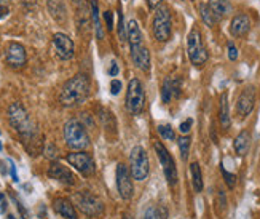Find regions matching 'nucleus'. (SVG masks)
Listing matches in <instances>:
<instances>
[{
	"label": "nucleus",
	"mask_w": 260,
	"mask_h": 219,
	"mask_svg": "<svg viewBox=\"0 0 260 219\" xmlns=\"http://www.w3.org/2000/svg\"><path fill=\"white\" fill-rule=\"evenodd\" d=\"M90 95V79L86 74H77L61 88L59 102L66 107L80 106Z\"/></svg>",
	"instance_id": "nucleus-1"
},
{
	"label": "nucleus",
	"mask_w": 260,
	"mask_h": 219,
	"mask_svg": "<svg viewBox=\"0 0 260 219\" xmlns=\"http://www.w3.org/2000/svg\"><path fill=\"white\" fill-rule=\"evenodd\" d=\"M64 139L67 146L74 151H83L90 146L88 133L77 119H71L64 125Z\"/></svg>",
	"instance_id": "nucleus-2"
},
{
	"label": "nucleus",
	"mask_w": 260,
	"mask_h": 219,
	"mask_svg": "<svg viewBox=\"0 0 260 219\" xmlns=\"http://www.w3.org/2000/svg\"><path fill=\"white\" fill-rule=\"evenodd\" d=\"M187 51H188V58L192 61V64L196 67L204 66L207 60H209V53L204 47L203 37H201V32L198 27H193L192 31L188 32L187 37Z\"/></svg>",
	"instance_id": "nucleus-3"
},
{
	"label": "nucleus",
	"mask_w": 260,
	"mask_h": 219,
	"mask_svg": "<svg viewBox=\"0 0 260 219\" xmlns=\"http://www.w3.org/2000/svg\"><path fill=\"white\" fill-rule=\"evenodd\" d=\"M152 31H153V37L157 39L158 42H167V40L171 39V34H172L171 11L166 5H160V7L155 10Z\"/></svg>",
	"instance_id": "nucleus-4"
},
{
	"label": "nucleus",
	"mask_w": 260,
	"mask_h": 219,
	"mask_svg": "<svg viewBox=\"0 0 260 219\" xmlns=\"http://www.w3.org/2000/svg\"><path fill=\"white\" fill-rule=\"evenodd\" d=\"M146 107V91L139 79H131L126 90V109L132 115H139Z\"/></svg>",
	"instance_id": "nucleus-5"
},
{
	"label": "nucleus",
	"mask_w": 260,
	"mask_h": 219,
	"mask_svg": "<svg viewBox=\"0 0 260 219\" xmlns=\"http://www.w3.org/2000/svg\"><path fill=\"white\" fill-rule=\"evenodd\" d=\"M130 171L131 176L136 181H144L149 176L150 171V163H149V155L146 152V149L141 146L132 147V151L130 154Z\"/></svg>",
	"instance_id": "nucleus-6"
},
{
	"label": "nucleus",
	"mask_w": 260,
	"mask_h": 219,
	"mask_svg": "<svg viewBox=\"0 0 260 219\" xmlns=\"http://www.w3.org/2000/svg\"><path fill=\"white\" fill-rule=\"evenodd\" d=\"M153 147H155V152H157V157L160 160L161 166H163L165 178L167 179V182H169V186H176V182H177V170H176V163H174L172 155L169 154V151H167V149L161 142H155Z\"/></svg>",
	"instance_id": "nucleus-7"
},
{
	"label": "nucleus",
	"mask_w": 260,
	"mask_h": 219,
	"mask_svg": "<svg viewBox=\"0 0 260 219\" xmlns=\"http://www.w3.org/2000/svg\"><path fill=\"white\" fill-rule=\"evenodd\" d=\"M75 199H77V205L78 208L82 210V213H85L86 216L90 218H96V216H101L102 211H104V205L102 201L94 197L93 194L90 192H80L75 195Z\"/></svg>",
	"instance_id": "nucleus-8"
},
{
	"label": "nucleus",
	"mask_w": 260,
	"mask_h": 219,
	"mask_svg": "<svg viewBox=\"0 0 260 219\" xmlns=\"http://www.w3.org/2000/svg\"><path fill=\"white\" fill-rule=\"evenodd\" d=\"M66 160L69 162V165H72L74 168L82 173L83 176H91L96 171V163H94L93 157L83 151L69 154Z\"/></svg>",
	"instance_id": "nucleus-9"
},
{
	"label": "nucleus",
	"mask_w": 260,
	"mask_h": 219,
	"mask_svg": "<svg viewBox=\"0 0 260 219\" xmlns=\"http://www.w3.org/2000/svg\"><path fill=\"white\" fill-rule=\"evenodd\" d=\"M5 61L11 69H22L27 62L26 48L18 42H10L5 48Z\"/></svg>",
	"instance_id": "nucleus-10"
},
{
	"label": "nucleus",
	"mask_w": 260,
	"mask_h": 219,
	"mask_svg": "<svg viewBox=\"0 0 260 219\" xmlns=\"http://www.w3.org/2000/svg\"><path fill=\"white\" fill-rule=\"evenodd\" d=\"M53 48L56 51L57 58L62 61L72 60L75 55V45L72 42V39L62 32H56L53 36Z\"/></svg>",
	"instance_id": "nucleus-11"
},
{
	"label": "nucleus",
	"mask_w": 260,
	"mask_h": 219,
	"mask_svg": "<svg viewBox=\"0 0 260 219\" xmlns=\"http://www.w3.org/2000/svg\"><path fill=\"white\" fill-rule=\"evenodd\" d=\"M117 187H118L120 197L123 200H130L132 197L134 187H132V181H131V171L125 163L117 165Z\"/></svg>",
	"instance_id": "nucleus-12"
},
{
	"label": "nucleus",
	"mask_w": 260,
	"mask_h": 219,
	"mask_svg": "<svg viewBox=\"0 0 260 219\" xmlns=\"http://www.w3.org/2000/svg\"><path fill=\"white\" fill-rule=\"evenodd\" d=\"M254 104H256V88L254 86H246L241 91L238 101H236V112L241 117H247L252 112Z\"/></svg>",
	"instance_id": "nucleus-13"
},
{
	"label": "nucleus",
	"mask_w": 260,
	"mask_h": 219,
	"mask_svg": "<svg viewBox=\"0 0 260 219\" xmlns=\"http://www.w3.org/2000/svg\"><path fill=\"white\" fill-rule=\"evenodd\" d=\"M48 176L57 182L66 184V186H72V184H75V176L72 175V171L69 170L67 166L61 165L59 162H53L50 165Z\"/></svg>",
	"instance_id": "nucleus-14"
},
{
	"label": "nucleus",
	"mask_w": 260,
	"mask_h": 219,
	"mask_svg": "<svg viewBox=\"0 0 260 219\" xmlns=\"http://www.w3.org/2000/svg\"><path fill=\"white\" fill-rule=\"evenodd\" d=\"M181 95V79H166L161 85V101L169 104L172 98Z\"/></svg>",
	"instance_id": "nucleus-15"
},
{
	"label": "nucleus",
	"mask_w": 260,
	"mask_h": 219,
	"mask_svg": "<svg viewBox=\"0 0 260 219\" xmlns=\"http://www.w3.org/2000/svg\"><path fill=\"white\" fill-rule=\"evenodd\" d=\"M131 56L134 61L136 67H139L142 72H149L150 69V51L146 45H139V47L131 48Z\"/></svg>",
	"instance_id": "nucleus-16"
},
{
	"label": "nucleus",
	"mask_w": 260,
	"mask_h": 219,
	"mask_svg": "<svg viewBox=\"0 0 260 219\" xmlns=\"http://www.w3.org/2000/svg\"><path fill=\"white\" fill-rule=\"evenodd\" d=\"M251 29V20L249 16L244 13L235 15L232 20V24H230V32L235 37H244Z\"/></svg>",
	"instance_id": "nucleus-17"
},
{
	"label": "nucleus",
	"mask_w": 260,
	"mask_h": 219,
	"mask_svg": "<svg viewBox=\"0 0 260 219\" xmlns=\"http://www.w3.org/2000/svg\"><path fill=\"white\" fill-rule=\"evenodd\" d=\"M53 210L57 213V215H61L62 218H66V219H78L77 210H75V206L72 205V201L64 199V197L55 199Z\"/></svg>",
	"instance_id": "nucleus-18"
},
{
	"label": "nucleus",
	"mask_w": 260,
	"mask_h": 219,
	"mask_svg": "<svg viewBox=\"0 0 260 219\" xmlns=\"http://www.w3.org/2000/svg\"><path fill=\"white\" fill-rule=\"evenodd\" d=\"M126 39H128V42H130V48L139 47V45L144 43L139 22H137L136 20H131L128 22V26H126Z\"/></svg>",
	"instance_id": "nucleus-19"
},
{
	"label": "nucleus",
	"mask_w": 260,
	"mask_h": 219,
	"mask_svg": "<svg viewBox=\"0 0 260 219\" xmlns=\"http://www.w3.org/2000/svg\"><path fill=\"white\" fill-rule=\"evenodd\" d=\"M219 120L223 130H228L232 125V119H230V109H228V95L222 93L221 100H219Z\"/></svg>",
	"instance_id": "nucleus-20"
},
{
	"label": "nucleus",
	"mask_w": 260,
	"mask_h": 219,
	"mask_svg": "<svg viewBox=\"0 0 260 219\" xmlns=\"http://www.w3.org/2000/svg\"><path fill=\"white\" fill-rule=\"evenodd\" d=\"M235 152L238 155H246L251 147V133L247 130H242L241 133L235 138Z\"/></svg>",
	"instance_id": "nucleus-21"
},
{
	"label": "nucleus",
	"mask_w": 260,
	"mask_h": 219,
	"mask_svg": "<svg viewBox=\"0 0 260 219\" xmlns=\"http://www.w3.org/2000/svg\"><path fill=\"white\" fill-rule=\"evenodd\" d=\"M207 5H209V8L214 11V15H216L219 20H222L232 13V3H230L228 0H209Z\"/></svg>",
	"instance_id": "nucleus-22"
},
{
	"label": "nucleus",
	"mask_w": 260,
	"mask_h": 219,
	"mask_svg": "<svg viewBox=\"0 0 260 219\" xmlns=\"http://www.w3.org/2000/svg\"><path fill=\"white\" fill-rule=\"evenodd\" d=\"M48 10L51 16L57 21V22H64L67 18V13H66V7L64 3L61 2V0H48Z\"/></svg>",
	"instance_id": "nucleus-23"
},
{
	"label": "nucleus",
	"mask_w": 260,
	"mask_h": 219,
	"mask_svg": "<svg viewBox=\"0 0 260 219\" xmlns=\"http://www.w3.org/2000/svg\"><path fill=\"white\" fill-rule=\"evenodd\" d=\"M198 10H200V16H201V20H203V22L207 26V27H214L217 24L219 20L216 15H214V11L209 8V5H206V3H201L200 7H198Z\"/></svg>",
	"instance_id": "nucleus-24"
},
{
	"label": "nucleus",
	"mask_w": 260,
	"mask_h": 219,
	"mask_svg": "<svg viewBox=\"0 0 260 219\" xmlns=\"http://www.w3.org/2000/svg\"><path fill=\"white\" fill-rule=\"evenodd\" d=\"M90 7H91V21H93V24H94L96 36H97V39H104V31L101 26V20H99V7H97L96 0H91Z\"/></svg>",
	"instance_id": "nucleus-25"
},
{
	"label": "nucleus",
	"mask_w": 260,
	"mask_h": 219,
	"mask_svg": "<svg viewBox=\"0 0 260 219\" xmlns=\"http://www.w3.org/2000/svg\"><path fill=\"white\" fill-rule=\"evenodd\" d=\"M190 173H192V182H193L195 192H201L203 191V175H201L200 165L198 163L190 165Z\"/></svg>",
	"instance_id": "nucleus-26"
},
{
	"label": "nucleus",
	"mask_w": 260,
	"mask_h": 219,
	"mask_svg": "<svg viewBox=\"0 0 260 219\" xmlns=\"http://www.w3.org/2000/svg\"><path fill=\"white\" fill-rule=\"evenodd\" d=\"M179 151H181V157L182 160H187L188 159V154H190V144H192V139H190L188 135H184L179 138Z\"/></svg>",
	"instance_id": "nucleus-27"
},
{
	"label": "nucleus",
	"mask_w": 260,
	"mask_h": 219,
	"mask_svg": "<svg viewBox=\"0 0 260 219\" xmlns=\"http://www.w3.org/2000/svg\"><path fill=\"white\" fill-rule=\"evenodd\" d=\"M158 133L161 135V138L166 141H174L176 139V133H174V128H172L171 125H160L158 126Z\"/></svg>",
	"instance_id": "nucleus-28"
},
{
	"label": "nucleus",
	"mask_w": 260,
	"mask_h": 219,
	"mask_svg": "<svg viewBox=\"0 0 260 219\" xmlns=\"http://www.w3.org/2000/svg\"><path fill=\"white\" fill-rule=\"evenodd\" d=\"M221 171H222V176H223L225 182H227V186H228L230 189H233V187H235V184H236V176L232 175V173H228L227 170L223 168V166L221 168Z\"/></svg>",
	"instance_id": "nucleus-29"
},
{
	"label": "nucleus",
	"mask_w": 260,
	"mask_h": 219,
	"mask_svg": "<svg viewBox=\"0 0 260 219\" xmlns=\"http://www.w3.org/2000/svg\"><path fill=\"white\" fill-rule=\"evenodd\" d=\"M10 197H11V200L15 201V205H16V208H18V211L21 213V218L22 219H29V213H27V210L24 208V206H22V203L21 201L16 199V195L13 194V192H10Z\"/></svg>",
	"instance_id": "nucleus-30"
},
{
	"label": "nucleus",
	"mask_w": 260,
	"mask_h": 219,
	"mask_svg": "<svg viewBox=\"0 0 260 219\" xmlns=\"http://www.w3.org/2000/svg\"><path fill=\"white\" fill-rule=\"evenodd\" d=\"M104 21H106V27H107V31H113V27H115L113 11H111V10L104 11Z\"/></svg>",
	"instance_id": "nucleus-31"
},
{
	"label": "nucleus",
	"mask_w": 260,
	"mask_h": 219,
	"mask_svg": "<svg viewBox=\"0 0 260 219\" xmlns=\"http://www.w3.org/2000/svg\"><path fill=\"white\" fill-rule=\"evenodd\" d=\"M118 36H120V40L126 39V26H125V18L121 11L118 13Z\"/></svg>",
	"instance_id": "nucleus-32"
},
{
	"label": "nucleus",
	"mask_w": 260,
	"mask_h": 219,
	"mask_svg": "<svg viewBox=\"0 0 260 219\" xmlns=\"http://www.w3.org/2000/svg\"><path fill=\"white\" fill-rule=\"evenodd\" d=\"M192 125H193V120H192V119H188V120H186V122H182V123H181V126H179V130H181V133H182V135H188V131H190V128H192Z\"/></svg>",
	"instance_id": "nucleus-33"
},
{
	"label": "nucleus",
	"mask_w": 260,
	"mask_h": 219,
	"mask_svg": "<svg viewBox=\"0 0 260 219\" xmlns=\"http://www.w3.org/2000/svg\"><path fill=\"white\" fill-rule=\"evenodd\" d=\"M228 58H230V61L238 60V50H236V47L232 42H228Z\"/></svg>",
	"instance_id": "nucleus-34"
},
{
	"label": "nucleus",
	"mask_w": 260,
	"mask_h": 219,
	"mask_svg": "<svg viewBox=\"0 0 260 219\" xmlns=\"http://www.w3.org/2000/svg\"><path fill=\"white\" fill-rule=\"evenodd\" d=\"M121 90V82L120 80H112L111 82V93L112 95H118Z\"/></svg>",
	"instance_id": "nucleus-35"
},
{
	"label": "nucleus",
	"mask_w": 260,
	"mask_h": 219,
	"mask_svg": "<svg viewBox=\"0 0 260 219\" xmlns=\"http://www.w3.org/2000/svg\"><path fill=\"white\" fill-rule=\"evenodd\" d=\"M144 219H160V218L157 215V211H155V208H149L146 211V215H144Z\"/></svg>",
	"instance_id": "nucleus-36"
},
{
	"label": "nucleus",
	"mask_w": 260,
	"mask_h": 219,
	"mask_svg": "<svg viewBox=\"0 0 260 219\" xmlns=\"http://www.w3.org/2000/svg\"><path fill=\"white\" fill-rule=\"evenodd\" d=\"M147 5H149V8H152V10H157L160 5H163V0H146Z\"/></svg>",
	"instance_id": "nucleus-37"
},
{
	"label": "nucleus",
	"mask_w": 260,
	"mask_h": 219,
	"mask_svg": "<svg viewBox=\"0 0 260 219\" xmlns=\"http://www.w3.org/2000/svg\"><path fill=\"white\" fill-rule=\"evenodd\" d=\"M7 199H5V195L0 192V211L5 213V210H7Z\"/></svg>",
	"instance_id": "nucleus-38"
},
{
	"label": "nucleus",
	"mask_w": 260,
	"mask_h": 219,
	"mask_svg": "<svg viewBox=\"0 0 260 219\" xmlns=\"http://www.w3.org/2000/svg\"><path fill=\"white\" fill-rule=\"evenodd\" d=\"M8 163H10V170H11V178H13V181H15V182H18V176H16V168H15V163L11 162V160H8Z\"/></svg>",
	"instance_id": "nucleus-39"
},
{
	"label": "nucleus",
	"mask_w": 260,
	"mask_h": 219,
	"mask_svg": "<svg viewBox=\"0 0 260 219\" xmlns=\"http://www.w3.org/2000/svg\"><path fill=\"white\" fill-rule=\"evenodd\" d=\"M109 74H111V76L112 77H115V76H117V74H118V64H117V62H112V66H111V71H109Z\"/></svg>",
	"instance_id": "nucleus-40"
},
{
	"label": "nucleus",
	"mask_w": 260,
	"mask_h": 219,
	"mask_svg": "<svg viewBox=\"0 0 260 219\" xmlns=\"http://www.w3.org/2000/svg\"><path fill=\"white\" fill-rule=\"evenodd\" d=\"M47 155H48L50 159H55L56 154H55V147H53V146H48V147H47Z\"/></svg>",
	"instance_id": "nucleus-41"
},
{
	"label": "nucleus",
	"mask_w": 260,
	"mask_h": 219,
	"mask_svg": "<svg viewBox=\"0 0 260 219\" xmlns=\"http://www.w3.org/2000/svg\"><path fill=\"white\" fill-rule=\"evenodd\" d=\"M7 13H8V8H7V7H0V18L7 16Z\"/></svg>",
	"instance_id": "nucleus-42"
},
{
	"label": "nucleus",
	"mask_w": 260,
	"mask_h": 219,
	"mask_svg": "<svg viewBox=\"0 0 260 219\" xmlns=\"http://www.w3.org/2000/svg\"><path fill=\"white\" fill-rule=\"evenodd\" d=\"M10 2H11V0H0V7H7Z\"/></svg>",
	"instance_id": "nucleus-43"
},
{
	"label": "nucleus",
	"mask_w": 260,
	"mask_h": 219,
	"mask_svg": "<svg viewBox=\"0 0 260 219\" xmlns=\"http://www.w3.org/2000/svg\"><path fill=\"white\" fill-rule=\"evenodd\" d=\"M8 219H15V216L13 215H8Z\"/></svg>",
	"instance_id": "nucleus-44"
},
{
	"label": "nucleus",
	"mask_w": 260,
	"mask_h": 219,
	"mask_svg": "<svg viewBox=\"0 0 260 219\" xmlns=\"http://www.w3.org/2000/svg\"><path fill=\"white\" fill-rule=\"evenodd\" d=\"M0 151H2V142H0Z\"/></svg>",
	"instance_id": "nucleus-45"
},
{
	"label": "nucleus",
	"mask_w": 260,
	"mask_h": 219,
	"mask_svg": "<svg viewBox=\"0 0 260 219\" xmlns=\"http://www.w3.org/2000/svg\"><path fill=\"white\" fill-rule=\"evenodd\" d=\"M74 2H78V0H74Z\"/></svg>",
	"instance_id": "nucleus-46"
}]
</instances>
